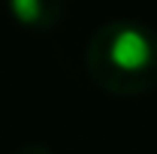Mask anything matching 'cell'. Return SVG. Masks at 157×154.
<instances>
[{
	"label": "cell",
	"mask_w": 157,
	"mask_h": 154,
	"mask_svg": "<svg viewBox=\"0 0 157 154\" xmlns=\"http://www.w3.org/2000/svg\"><path fill=\"white\" fill-rule=\"evenodd\" d=\"M85 73L103 94L142 97L157 88V33L130 18L100 24L85 45Z\"/></svg>",
	"instance_id": "obj_1"
},
{
	"label": "cell",
	"mask_w": 157,
	"mask_h": 154,
	"mask_svg": "<svg viewBox=\"0 0 157 154\" xmlns=\"http://www.w3.org/2000/svg\"><path fill=\"white\" fill-rule=\"evenodd\" d=\"M6 6H9V15L21 27L39 30V33L55 30L63 21V12H67L63 0H6Z\"/></svg>",
	"instance_id": "obj_2"
},
{
	"label": "cell",
	"mask_w": 157,
	"mask_h": 154,
	"mask_svg": "<svg viewBox=\"0 0 157 154\" xmlns=\"http://www.w3.org/2000/svg\"><path fill=\"white\" fill-rule=\"evenodd\" d=\"M12 154H55L48 145H42V142H24V145H18Z\"/></svg>",
	"instance_id": "obj_3"
}]
</instances>
